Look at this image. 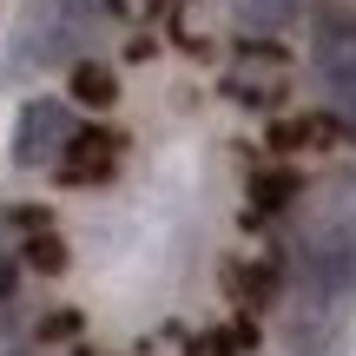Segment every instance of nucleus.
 Wrapping results in <instances>:
<instances>
[{
  "label": "nucleus",
  "instance_id": "nucleus-1",
  "mask_svg": "<svg viewBox=\"0 0 356 356\" xmlns=\"http://www.w3.org/2000/svg\"><path fill=\"white\" fill-rule=\"evenodd\" d=\"M297 297L350 323L356 310V225H323L297 257Z\"/></svg>",
  "mask_w": 356,
  "mask_h": 356
},
{
  "label": "nucleus",
  "instance_id": "nucleus-2",
  "mask_svg": "<svg viewBox=\"0 0 356 356\" xmlns=\"http://www.w3.org/2000/svg\"><path fill=\"white\" fill-rule=\"evenodd\" d=\"M73 106L66 99H26L20 106V126H13V165L26 172H53L60 152L73 145Z\"/></svg>",
  "mask_w": 356,
  "mask_h": 356
},
{
  "label": "nucleus",
  "instance_id": "nucleus-3",
  "mask_svg": "<svg viewBox=\"0 0 356 356\" xmlns=\"http://www.w3.org/2000/svg\"><path fill=\"white\" fill-rule=\"evenodd\" d=\"M86 20H92V0H33L20 26L26 60H66L86 40Z\"/></svg>",
  "mask_w": 356,
  "mask_h": 356
},
{
  "label": "nucleus",
  "instance_id": "nucleus-4",
  "mask_svg": "<svg viewBox=\"0 0 356 356\" xmlns=\"http://www.w3.org/2000/svg\"><path fill=\"white\" fill-rule=\"evenodd\" d=\"M317 79L330 86L337 113L356 126V20H343V13L317 20Z\"/></svg>",
  "mask_w": 356,
  "mask_h": 356
},
{
  "label": "nucleus",
  "instance_id": "nucleus-5",
  "mask_svg": "<svg viewBox=\"0 0 356 356\" xmlns=\"http://www.w3.org/2000/svg\"><path fill=\"white\" fill-rule=\"evenodd\" d=\"M225 92L238 106H277L284 99V47H244L238 53V66L225 73Z\"/></svg>",
  "mask_w": 356,
  "mask_h": 356
},
{
  "label": "nucleus",
  "instance_id": "nucleus-6",
  "mask_svg": "<svg viewBox=\"0 0 356 356\" xmlns=\"http://www.w3.org/2000/svg\"><path fill=\"white\" fill-rule=\"evenodd\" d=\"M119 165V139L113 132H73V145L60 152V185H99V178H113Z\"/></svg>",
  "mask_w": 356,
  "mask_h": 356
},
{
  "label": "nucleus",
  "instance_id": "nucleus-7",
  "mask_svg": "<svg viewBox=\"0 0 356 356\" xmlns=\"http://www.w3.org/2000/svg\"><path fill=\"white\" fill-rule=\"evenodd\" d=\"M350 119L343 113H304V119H277L270 126V152H330L343 145Z\"/></svg>",
  "mask_w": 356,
  "mask_h": 356
},
{
  "label": "nucleus",
  "instance_id": "nucleus-8",
  "mask_svg": "<svg viewBox=\"0 0 356 356\" xmlns=\"http://www.w3.org/2000/svg\"><path fill=\"white\" fill-rule=\"evenodd\" d=\"M225 291L238 297L244 310H264L270 297H277V270H264V264H225Z\"/></svg>",
  "mask_w": 356,
  "mask_h": 356
},
{
  "label": "nucleus",
  "instance_id": "nucleus-9",
  "mask_svg": "<svg viewBox=\"0 0 356 356\" xmlns=\"http://www.w3.org/2000/svg\"><path fill=\"white\" fill-rule=\"evenodd\" d=\"M73 99L79 106H113L119 99V79H113V66H99V60H73Z\"/></svg>",
  "mask_w": 356,
  "mask_h": 356
},
{
  "label": "nucleus",
  "instance_id": "nucleus-10",
  "mask_svg": "<svg viewBox=\"0 0 356 356\" xmlns=\"http://www.w3.org/2000/svg\"><path fill=\"white\" fill-rule=\"evenodd\" d=\"M297 191H304V178H297V172H284V165L251 178V204H257V211H284V204H291Z\"/></svg>",
  "mask_w": 356,
  "mask_h": 356
},
{
  "label": "nucleus",
  "instance_id": "nucleus-11",
  "mask_svg": "<svg viewBox=\"0 0 356 356\" xmlns=\"http://www.w3.org/2000/svg\"><path fill=\"white\" fill-rule=\"evenodd\" d=\"M20 257H26V264H33V270H47V277H53V270H66V244H60V231H26V244H20Z\"/></svg>",
  "mask_w": 356,
  "mask_h": 356
},
{
  "label": "nucleus",
  "instance_id": "nucleus-12",
  "mask_svg": "<svg viewBox=\"0 0 356 356\" xmlns=\"http://www.w3.org/2000/svg\"><path fill=\"white\" fill-rule=\"evenodd\" d=\"M244 7H251V13H257L264 26H284V20L297 13V0H244Z\"/></svg>",
  "mask_w": 356,
  "mask_h": 356
},
{
  "label": "nucleus",
  "instance_id": "nucleus-13",
  "mask_svg": "<svg viewBox=\"0 0 356 356\" xmlns=\"http://www.w3.org/2000/svg\"><path fill=\"white\" fill-rule=\"evenodd\" d=\"M231 350H238V337H231V330H211V337L191 343V356H231Z\"/></svg>",
  "mask_w": 356,
  "mask_h": 356
},
{
  "label": "nucleus",
  "instance_id": "nucleus-14",
  "mask_svg": "<svg viewBox=\"0 0 356 356\" xmlns=\"http://www.w3.org/2000/svg\"><path fill=\"white\" fill-rule=\"evenodd\" d=\"M13 225H20V231H47V225H53V218H47V211H40V204H20V211H13Z\"/></svg>",
  "mask_w": 356,
  "mask_h": 356
},
{
  "label": "nucleus",
  "instance_id": "nucleus-15",
  "mask_svg": "<svg viewBox=\"0 0 356 356\" xmlns=\"http://www.w3.org/2000/svg\"><path fill=\"white\" fill-rule=\"evenodd\" d=\"M79 330V317H73V310H60V317H47V323H40V337H73Z\"/></svg>",
  "mask_w": 356,
  "mask_h": 356
}]
</instances>
